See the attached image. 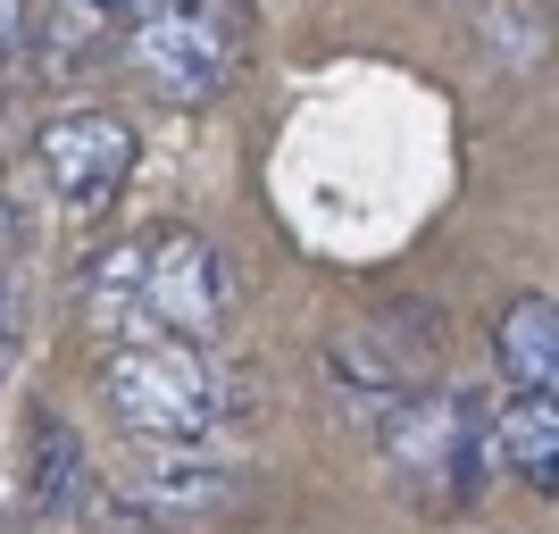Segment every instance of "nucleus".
<instances>
[{
    "mask_svg": "<svg viewBox=\"0 0 559 534\" xmlns=\"http://www.w3.org/2000/svg\"><path fill=\"white\" fill-rule=\"evenodd\" d=\"M126 50H134V75L159 100H176V109H210L234 75H242L251 25H242L234 0H142Z\"/></svg>",
    "mask_w": 559,
    "mask_h": 534,
    "instance_id": "20e7f679",
    "label": "nucleus"
},
{
    "mask_svg": "<svg viewBox=\"0 0 559 534\" xmlns=\"http://www.w3.org/2000/svg\"><path fill=\"white\" fill-rule=\"evenodd\" d=\"M117 493H126L142 518H210L242 493V476L201 460V451H134V467H126Z\"/></svg>",
    "mask_w": 559,
    "mask_h": 534,
    "instance_id": "0eeeda50",
    "label": "nucleus"
},
{
    "mask_svg": "<svg viewBox=\"0 0 559 534\" xmlns=\"http://www.w3.org/2000/svg\"><path fill=\"white\" fill-rule=\"evenodd\" d=\"M84 325L109 343H142V334H176V343H210L242 301L234 259L192 226H142L126 242H100L75 276Z\"/></svg>",
    "mask_w": 559,
    "mask_h": 534,
    "instance_id": "f257e3e1",
    "label": "nucleus"
},
{
    "mask_svg": "<svg viewBox=\"0 0 559 534\" xmlns=\"http://www.w3.org/2000/svg\"><path fill=\"white\" fill-rule=\"evenodd\" d=\"M17 242V201H9V185H0V251Z\"/></svg>",
    "mask_w": 559,
    "mask_h": 534,
    "instance_id": "ddd939ff",
    "label": "nucleus"
},
{
    "mask_svg": "<svg viewBox=\"0 0 559 534\" xmlns=\"http://www.w3.org/2000/svg\"><path fill=\"white\" fill-rule=\"evenodd\" d=\"M9 359H17V301H9V284H0V384H9Z\"/></svg>",
    "mask_w": 559,
    "mask_h": 534,
    "instance_id": "f8f14e48",
    "label": "nucleus"
},
{
    "mask_svg": "<svg viewBox=\"0 0 559 534\" xmlns=\"http://www.w3.org/2000/svg\"><path fill=\"white\" fill-rule=\"evenodd\" d=\"M100 401L134 451H201L234 410V376L217 368L210 343L142 334V343H109Z\"/></svg>",
    "mask_w": 559,
    "mask_h": 534,
    "instance_id": "f03ea898",
    "label": "nucleus"
},
{
    "mask_svg": "<svg viewBox=\"0 0 559 534\" xmlns=\"http://www.w3.org/2000/svg\"><path fill=\"white\" fill-rule=\"evenodd\" d=\"M492 460L510 467L526 493L559 501V401H526L518 393L510 410H492Z\"/></svg>",
    "mask_w": 559,
    "mask_h": 534,
    "instance_id": "9d476101",
    "label": "nucleus"
},
{
    "mask_svg": "<svg viewBox=\"0 0 559 534\" xmlns=\"http://www.w3.org/2000/svg\"><path fill=\"white\" fill-rule=\"evenodd\" d=\"M418 325H435V318H418V309H384V318L350 325L343 343L326 351L334 393H343V401H359V410H368L376 426L393 418L401 401H418L426 384H435V334L418 343Z\"/></svg>",
    "mask_w": 559,
    "mask_h": 534,
    "instance_id": "423d86ee",
    "label": "nucleus"
},
{
    "mask_svg": "<svg viewBox=\"0 0 559 534\" xmlns=\"http://www.w3.org/2000/svg\"><path fill=\"white\" fill-rule=\"evenodd\" d=\"M25 34H34L25 0H0V59H9V50H25Z\"/></svg>",
    "mask_w": 559,
    "mask_h": 534,
    "instance_id": "9b49d317",
    "label": "nucleus"
},
{
    "mask_svg": "<svg viewBox=\"0 0 559 534\" xmlns=\"http://www.w3.org/2000/svg\"><path fill=\"white\" fill-rule=\"evenodd\" d=\"M384 460H393L401 493L435 518H460L485 493L492 467V410L467 384H426L418 401H401L384 418Z\"/></svg>",
    "mask_w": 559,
    "mask_h": 534,
    "instance_id": "7ed1b4c3",
    "label": "nucleus"
},
{
    "mask_svg": "<svg viewBox=\"0 0 559 534\" xmlns=\"http://www.w3.org/2000/svg\"><path fill=\"white\" fill-rule=\"evenodd\" d=\"M134 151H142L134 126L109 109H68L34 134V167H43V185H50L68 226H100L117 210V192L134 176Z\"/></svg>",
    "mask_w": 559,
    "mask_h": 534,
    "instance_id": "39448f33",
    "label": "nucleus"
},
{
    "mask_svg": "<svg viewBox=\"0 0 559 534\" xmlns=\"http://www.w3.org/2000/svg\"><path fill=\"white\" fill-rule=\"evenodd\" d=\"M25 501L43 518H75L93 501V460L59 410H34V442H25Z\"/></svg>",
    "mask_w": 559,
    "mask_h": 534,
    "instance_id": "1a4fd4ad",
    "label": "nucleus"
},
{
    "mask_svg": "<svg viewBox=\"0 0 559 534\" xmlns=\"http://www.w3.org/2000/svg\"><path fill=\"white\" fill-rule=\"evenodd\" d=\"M492 368H501V384H510V393L559 401V301L518 293V301L492 318Z\"/></svg>",
    "mask_w": 559,
    "mask_h": 534,
    "instance_id": "6e6552de",
    "label": "nucleus"
}]
</instances>
